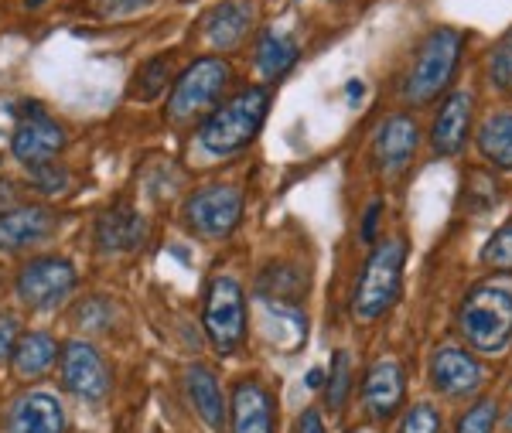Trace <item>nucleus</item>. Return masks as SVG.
I'll return each instance as SVG.
<instances>
[{
  "label": "nucleus",
  "instance_id": "nucleus-1",
  "mask_svg": "<svg viewBox=\"0 0 512 433\" xmlns=\"http://www.w3.org/2000/svg\"><path fill=\"white\" fill-rule=\"evenodd\" d=\"M270 110V89L250 86L243 93H236L229 103L216 106L198 127V147L212 157H229L239 154L243 147H250L260 133L263 120Z\"/></svg>",
  "mask_w": 512,
  "mask_h": 433
},
{
  "label": "nucleus",
  "instance_id": "nucleus-2",
  "mask_svg": "<svg viewBox=\"0 0 512 433\" xmlns=\"http://www.w3.org/2000/svg\"><path fill=\"white\" fill-rule=\"evenodd\" d=\"M458 331L472 352L499 355L512 341V290L475 287L458 307Z\"/></svg>",
  "mask_w": 512,
  "mask_h": 433
},
{
  "label": "nucleus",
  "instance_id": "nucleus-3",
  "mask_svg": "<svg viewBox=\"0 0 512 433\" xmlns=\"http://www.w3.org/2000/svg\"><path fill=\"white\" fill-rule=\"evenodd\" d=\"M403 263H407V243L403 239H383L369 253V260L362 263L359 280H355V294H352L355 318L376 321L400 301Z\"/></svg>",
  "mask_w": 512,
  "mask_h": 433
},
{
  "label": "nucleus",
  "instance_id": "nucleus-4",
  "mask_svg": "<svg viewBox=\"0 0 512 433\" xmlns=\"http://www.w3.org/2000/svg\"><path fill=\"white\" fill-rule=\"evenodd\" d=\"M461 52H465V35L454 28H437L424 38L417 48L414 65H410L407 79H403V99L414 106L434 103L444 89L451 86L454 72H458Z\"/></svg>",
  "mask_w": 512,
  "mask_h": 433
},
{
  "label": "nucleus",
  "instance_id": "nucleus-5",
  "mask_svg": "<svg viewBox=\"0 0 512 433\" xmlns=\"http://www.w3.org/2000/svg\"><path fill=\"white\" fill-rule=\"evenodd\" d=\"M233 82V69L226 58L219 55H202L188 65L185 72L175 79L168 99V120L171 123H192L202 113H212V106L219 103L222 93Z\"/></svg>",
  "mask_w": 512,
  "mask_h": 433
},
{
  "label": "nucleus",
  "instance_id": "nucleus-6",
  "mask_svg": "<svg viewBox=\"0 0 512 433\" xmlns=\"http://www.w3.org/2000/svg\"><path fill=\"white\" fill-rule=\"evenodd\" d=\"M246 321H250V314H246V294L239 287V280L233 277L212 280L209 294H205L202 324L219 355L239 352V345L246 341Z\"/></svg>",
  "mask_w": 512,
  "mask_h": 433
},
{
  "label": "nucleus",
  "instance_id": "nucleus-7",
  "mask_svg": "<svg viewBox=\"0 0 512 433\" xmlns=\"http://www.w3.org/2000/svg\"><path fill=\"white\" fill-rule=\"evenodd\" d=\"M188 232L198 239H226L233 236L243 219V191L233 185H205L195 195H188L181 208Z\"/></svg>",
  "mask_w": 512,
  "mask_h": 433
},
{
  "label": "nucleus",
  "instance_id": "nucleus-8",
  "mask_svg": "<svg viewBox=\"0 0 512 433\" xmlns=\"http://www.w3.org/2000/svg\"><path fill=\"white\" fill-rule=\"evenodd\" d=\"M76 290V266L62 256H35L21 266L14 294L35 311H55Z\"/></svg>",
  "mask_w": 512,
  "mask_h": 433
},
{
  "label": "nucleus",
  "instance_id": "nucleus-9",
  "mask_svg": "<svg viewBox=\"0 0 512 433\" xmlns=\"http://www.w3.org/2000/svg\"><path fill=\"white\" fill-rule=\"evenodd\" d=\"M14 113H18V127L11 133V154L18 157L24 168L55 161L65 151V144H69L65 127L55 123L41 103H21V110Z\"/></svg>",
  "mask_w": 512,
  "mask_h": 433
},
{
  "label": "nucleus",
  "instance_id": "nucleus-10",
  "mask_svg": "<svg viewBox=\"0 0 512 433\" xmlns=\"http://www.w3.org/2000/svg\"><path fill=\"white\" fill-rule=\"evenodd\" d=\"M62 386L76 399L86 403H103L113 389V376L106 369L103 355L89 341H69L62 348Z\"/></svg>",
  "mask_w": 512,
  "mask_h": 433
},
{
  "label": "nucleus",
  "instance_id": "nucleus-11",
  "mask_svg": "<svg viewBox=\"0 0 512 433\" xmlns=\"http://www.w3.org/2000/svg\"><path fill=\"white\" fill-rule=\"evenodd\" d=\"M229 427L233 433H274L277 430V410L274 396L263 382L239 379L229 396Z\"/></svg>",
  "mask_w": 512,
  "mask_h": 433
},
{
  "label": "nucleus",
  "instance_id": "nucleus-12",
  "mask_svg": "<svg viewBox=\"0 0 512 433\" xmlns=\"http://www.w3.org/2000/svg\"><path fill=\"white\" fill-rule=\"evenodd\" d=\"M485 382V372L478 365V358L465 348H441L434 352L431 358V386L437 389L441 396H451V399H461V396H472L482 389Z\"/></svg>",
  "mask_w": 512,
  "mask_h": 433
},
{
  "label": "nucleus",
  "instance_id": "nucleus-13",
  "mask_svg": "<svg viewBox=\"0 0 512 433\" xmlns=\"http://www.w3.org/2000/svg\"><path fill=\"white\" fill-rule=\"evenodd\" d=\"M420 144V127L410 113H396L390 120L379 123L376 140H373V157H376V168L383 174H400L414 161Z\"/></svg>",
  "mask_w": 512,
  "mask_h": 433
},
{
  "label": "nucleus",
  "instance_id": "nucleus-14",
  "mask_svg": "<svg viewBox=\"0 0 512 433\" xmlns=\"http://www.w3.org/2000/svg\"><path fill=\"white\" fill-rule=\"evenodd\" d=\"M69 420L59 403V396L52 393H24L11 403V410L4 416L7 433H65Z\"/></svg>",
  "mask_w": 512,
  "mask_h": 433
},
{
  "label": "nucleus",
  "instance_id": "nucleus-15",
  "mask_svg": "<svg viewBox=\"0 0 512 433\" xmlns=\"http://www.w3.org/2000/svg\"><path fill=\"white\" fill-rule=\"evenodd\" d=\"M59 229V215L45 205H18L14 212L0 215V249L18 253V249L45 243Z\"/></svg>",
  "mask_w": 512,
  "mask_h": 433
},
{
  "label": "nucleus",
  "instance_id": "nucleus-16",
  "mask_svg": "<svg viewBox=\"0 0 512 433\" xmlns=\"http://www.w3.org/2000/svg\"><path fill=\"white\" fill-rule=\"evenodd\" d=\"M403 396H407V379L393 358L369 365L366 379H362V406L373 420H393L403 406Z\"/></svg>",
  "mask_w": 512,
  "mask_h": 433
},
{
  "label": "nucleus",
  "instance_id": "nucleus-17",
  "mask_svg": "<svg viewBox=\"0 0 512 433\" xmlns=\"http://www.w3.org/2000/svg\"><path fill=\"white\" fill-rule=\"evenodd\" d=\"M468 130H472V93L458 89L441 103L434 123H431V147L441 157H454L461 154L468 140Z\"/></svg>",
  "mask_w": 512,
  "mask_h": 433
},
{
  "label": "nucleus",
  "instance_id": "nucleus-18",
  "mask_svg": "<svg viewBox=\"0 0 512 433\" xmlns=\"http://www.w3.org/2000/svg\"><path fill=\"white\" fill-rule=\"evenodd\" d=\"M253 21H256V7L253 0H222V4L212 7L205 14V41L219 52H229L236 48L239 41L253 31Z\"/></svg>",
  "mask_w": 512,
  "mask_h": 433
},
{
  "label": "nucleus",
  "instance_id": "nucleus-19",
  "mask_svg": "<svg viewBox=\"0 0 512 433\" xmlns=\"http://www.w3.org/2000/svg\"><path fill=\"white\" fill-rule=\"evenodd\" d=\"M147 239V222L137 208L113 205L99 215L96 222V243L103 253H134Z\"/></svg>",
  "mask_w": 512,
  "mask_h": 433
},
{
  "label": "nucleus",
  "instance_id": "nucleus-20",
  "mask_svg": "<svg viewBox=\"0 0 512 433\" xmlns=\"http://www.w3.org/2000/svg\"><path fill=\"white\" fill-rule=\"evenodd\" d=\"M185 382H188V396H192L195 413L205 420V427L219 433L226 427L229 403H226V396H222L216 372H212L209 365H192V369L185 372Z\"/></svg>",
  "mask_w": 512,
  "mask_h": 433
},
{
  "label": "nucleus",
  "instance_id": "nucleus-21",
  "mask_svg": "<svg viewBox=\"0 0 512 433\" xmlns=\"http://www.w3.org/2000/svg\"><path fill=\"white\" fill-rule=\"evenodd\" d=\"M59 355H62L59 341H55L52 335H45V331H28V335H21V341L14 345L11 365L21 379H35V376H41V372L52 369Z\"/></svg>",
  "mask_w": 512,
  "mask_h": 433
},
{
  "label": "nucleus",
  "instance_id": "nucleus-22",
  "mask_svg": "<svg viewBox=\"0 0 512 433\" xmlns=\"http://www.w3.org/2000/svg\"><path fill=\"white\" fill-rule=\"evenodd\" d=\"M297 55H301V48H297L294 35H287V31L267 28L260 38H256V69H260L267 79L287 76V72L294 69Z\"/></svg>",
  "mask_w": 512,
  "mask_h": 433
},
{
  "label": "nucleus",
  "instance_id": "nucleus-23",
  "mask_svg": "<svg viewBox=\"0 0 512 433\" xmlns=\"http://www.w3.org/2000/svg\"><path fill=\"white\" fill-rule=\"evenodd\" d=\"M478 154L499 171H512V110L485 116L478 127Z\"/></svg>",
  "mask_w": 512,
  "mask_h": 433
},
{
  "label": "nucleus",
  "instance_id": "nucleus-24",
  "mask_svg": "<svg viewBox=\"0 0 512 433\" xmlns=\"http://www.w3.org/2000/svg\"><path fill=\"white\" fill-rule=\"evenodd\" d=\"M168 86H171V58L168 55H154L134 72L130 96L140 99V103H154V99H158Z\"/></svg>",
  "mask_w": 512,
  "mask_h": 433
},
{
  "label": "nucleus",
  "instance_id": "nucleus-25",
  "mask_svg": "<svg viewBox=\"0 0 512 433\" xmlns=\"http://www.w3.org/2000/svg\"><path fill=\"white\" fill-rule=\"evenodd\" d=\"M256 290H260V297L267 304H291L304 290L301 270H294V266H267Z\"/></svg>",
  "mask_w": 512,
  "mask_h": 433
},
{
  "label": "nucleus",
  "instance_id": "nucleus-26",
  "mask_svg": "<svg viewBox=\"0 0 512 433\" xmlns=\"http://www.w3.org/2000/svg\"><path fill=\"white\" fill-rule=\"evenodd\" d=\"M349 393H352V358L349 352H335L332 369H328V406L342 410L349 403Z\"/></svg>",
  "mask_w": 512,
  "mask_h": 433
},
{
  "label": "nucleus",
  "instance_id": "nucleus-27",
  "mask_svg": "<svg viewBox=\"0 0 512 433\" xmlns=\"http://www.w3.org/2000/svg\"><path fill=\"white\" fill-rule=\"evenodd\" d=\"M28 178H31V188L41 191V195H62V191L69 188L72 174L59 161H45V164L28 168Z\"/></svg>",
  "mask_w": 512,
  "mask_h": 433
},
{
  "label": "nucleus",
  "instance_id": "nucleus-28",
  "mask_svg": "<svg viewBox=\"0 0 512 433\" xmlns=\"http://www.w3.org/2000/svg\"><path fill=\"white\" fill-rule=\"evenodd\" d=\"M482 266L499 273H512V222L502 226L499 232H492V239L482 249Z\"/></svg>",
  "mask_w": 512,
  "mask_h": 433
},
{
  "label": "nucleus",
  "instance_id": "nucleus-29",
  "mask_svg": "<svg viewBox=\"0 0 512 433\" xmlns=\"http://www.w3.org/2000/svg\"><path fill=\"white\" fill-rule=\"evenodd\" d=\"M147 7H154V0H89V14L99 21H120L144 14Z\"/></svg>",
  "mask_w": 512,
  "mask_h": 433
},
{
  "label": "nucleus",
  "instance_id": "nucleus-30",
  "mask_svg": "<svg viewBox=\"0 0 512 433\" xmlns=\"http://www.w3.org/2000/svg\"><path fill=\"white\" fill-rule=\"evenodd\" d=\"M495 416H499V406L495 399H478V403L458 420V433H492Z\"/></svg>",
  "mask_w": 512,
  "mask_h": 433
},
{
  "label": "nucleus",
  "instance_id": "nucleus-31",
  "mask_svg": "<svg viewBox=\"0 0 512 433\" xmlns=\"http://www.w3.org/2000/svg\"><path fill=\"white\" fill-rule=\"evenodd\" d=\"M489 72H492V82L502 89V93H512V31L495 45Z\"/></svg>",
  "mask_w": 512,
  "mask_h": 433
},
{
  "label": "nucleus",
  "instance_id": "nucleus-32",
  "mask_svg": "<svg viewBox=\"0 0 512 433\" xmlns=\"http://www.w3.org/2000/svg\"><path fill=\"white\" fill-rule=\"evenodd\" d=\"M396 433H441V416H437L434 406L417 403V406H410V413L403 416Z\"/></svg>",
  "mask_w": 512,
  "mask_h": 433
},
{
  "label": "nucleus",
  "instance_id": "nucleus-33",
  "mask_svg": "<svg viewBox=\"0 0 512 433\" xmlns=\"http://www.w3.org/2000/svg\"><path fill=\"white\" fill-rule=\"evenodd\" d=\"M21 341V321L18 314L4 311L0 314V362H11L14 355V345Z\"/></svg>",
  "mask_w": 512,
  "mask_h": 433
},
{
  "label": "nucleus",
  "instance_id": "nucleus-34",
  "mask_svg": "<svg viewBox=\"0 0 512 433\" xmlns=\"http://www.w3.org/2000/svg\"><path fill=\"white\" fill-rule=\"evenodd\" d=\"M79 321L86 324L89 331L106 328V324H110V304H106V301H86L79 307Z\"/></svg>",
  "mask_w": 512,
  "mask_h": 433
},
{
  "label": "nucleus",
  "instance_id": "nucleus-35",
  "mask_svg": "<svg viewBox=\"0 0 512 433\" xmlns=\"http://www.w3.org/2000/svg\"><path fill=\"white\" fill-rule=\"evenodd\" d=\"M383 208H386L383 198H373L366 208V219H362V239H366V243H373L376 239V222L383 219Z\"/></svg>",
  "mask_w": 512,
  "mask_h": 433
},
{
  "label": "nucleus",
  "instance_id": "nucleus-36",
  "mask_svg": "<svg viewBox=\"0 0 512 433\" xmlns=\"http://www.w3.org/2000/svg\"><path fill=\"white\" fill-rule=\"evenodd\" d=\"M21 202V188L14 185V181H7V178H0V215H7V212H14Z\"/></svg>",
  "mask_w": 512,
  "mask_h": 433
},
{
  "label": "nucleus",
  "instance_id": "nucleus-37",
  "mask_svg": "<svg viewBox=\"0 0 512 433\" xmlns=\"http://www.w3.org/2000/svg\"><path fill=\"white\" fill-rule=\"evenodd\" d=\"M297 433H325V427H321L318 410H304L301 423H297Z\"/></svg>",
  "mask_w": 512,
  "mask_h": 433
},
{
  "label": "nucleus",
  "instance_id": "nucleus-38",
  "mask_svg": "<svg viewBox=\"0 0 512 433\" xmlns=\"http://www.w3.org/2000/svg\"><path fill=\"white\" fill-rule=\"evenodd\" d=\"M321 382H325V372H321V369H311V372H308V386H311V389H318Z\"/></svg>",
  "mask_w": 512,
  "mask_h": 433
},
{
  "label": "nucleus",
  "instance_id": "nucleus-39",
  "mask_svg": "<svg viewBox=\"0 0 512 433\" xmlns=\"http://www.w3.org/2000/svg\"><path fill=\"white\" fill-rule=\"evenodd\" d=\"M24 4H28V7H41L45 0H24Z\"/></svg>",
  "mask_w": 512,
  "mask_h": 433
},
{
  "label": "nucleus",
  "instance_id": "nucleus-40",
  "mask_svg": "<svg viewBox=\"0 0 512 433\" xmlns=\"http://www.w3.org/2000/svg\"><path fill=\"white\" fill-rule=\"evenodd\" d=\"M506 427H509V430H512V413H509V420H506Z\"/></svg>",
  "mask_w": 512,
  "mask_h": 433
},
{
  "label": "nucleus",
  "instance_id": "nucleus-41",
  "mask_svg": "<svg viewBox=\"0 0 512 433\" xmlns=\"http://www.w3.org/2000/svg\"><path fill=\"white\" fill-rule=\"evenodd\" d=\"M349 433H369V430H349Z\"/></svg>",
  "mask_w": 512,
  "mask_h": 433
}]
</instances>
